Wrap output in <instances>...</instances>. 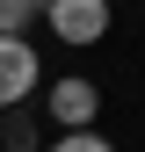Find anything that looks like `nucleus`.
Returning a JSON list of instances; mask_svg holds the SVG:
<instances>
[{
  "label": "nucleus",
  "mask_w": 145,
  "mask_h": 152,
  "mask_svg": "<svg viewBox=\"0 0 145 152\" xmlns=\"http://www.w3.org/2000/svg\"><path fill=\"white\" fill-rule=\"evenodd\" d=\"M44 152H116V145H109L102 130H58V138H51Z\"/></svg>",
  "instance_id": "39448f33"
},
{
  "label": "nucleus",
  "mask_w": 145,
  "mask_h": 152,
  "mask_svg": "<svg viewBox=\"0 0 145 152\" xmlns=\"http://www.w3.org/2000/svg\"><path fill=\"white\" fill-rule=\"evenodd\" d=\"M44 22H51L58 44L87 51V44H102V36H109V0H44Z\"/></svg>",
  "instance_id": "f03ea898"
},
{
  "label": "nucleus",
  "mask_w": 145,
  "mask_h": 152,
  "mask_svg": "<svg viewBox=\"0 0 145 152\" xmlns=\"http://www.w3.org/2000/svg\"><path fill=\"white\" fill-rule=\"evenodd\" d=\"M0 152H44V138H36V116H29V109H7V116H0Z\"/></svg>",
  "instance_id": "20e7f679"
},
{
  "label": "nucleus",
  "mask_w": 145,
  "mask_h": 152,
  "mask_svg": "<svg viewBox=\"0 0 145 152\" xmlns=\"http://www.w3.org/2000/svg\"><path fill=\"white\" fill-rule=\"evenodd\" d=\"M44 116L58 123V130H94V116H102V87L80 80V72H65V80L44 87Z\"/></svg>",
  "instance_id": "7ed1b4c3"
},
{
  "label": "nucleus",
  "mask_w": 145,
  "mask_h": 152,
  "mask_svg": "<svg viewBox=\"0 0 145 152\" xmlns=\"http://www.w3.org/2000/svg\"><path fill=\"white\" fill-rule=\"evenodd\" d=\"M36 15H44L36 0H0V36H22V29L36 22Z\"/></svg>",
  "instance_id": "423d86ee"
},
{
  "label": "nucleus",
  "mask_w": 145,
  "mask_h": 152,
  "mask_svg": "<svg viewBox=\"0 0 145 152\" xmlns=\"http://www.w3.org/2000/svg\"><path fill=\"white\" fill-rule=\"evenodd\" d=\"M36 7H44V0H36Z\"/></svg>",
  "instance_id": "0eeeda50"
},
{
  "label": "nucleus",
  "mask_w": 145,
  "mask_h": 152,
  "mask_svg": "<svg viewBox=\"0 0 145 152\" xmlns=\"http://www.w3.org/2000/svg\"><path fill=\"white\" fill-rule=\"evenodd\" d=\"M36 87H44V58H36V44H29V36H0V116L22 109Z\"/></svg>",
  "instance_id": "f257e3e1"
}]
</instances>
